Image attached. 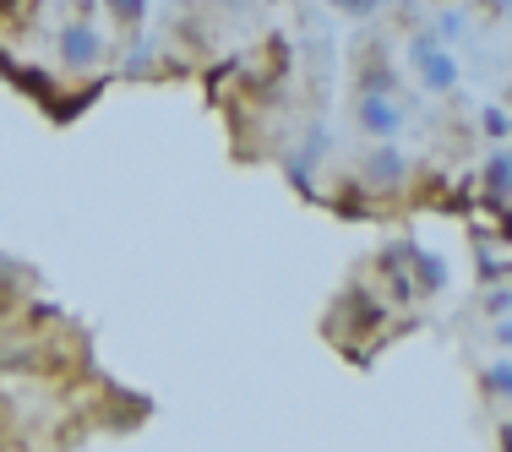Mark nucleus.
I'll list each match as a JSON object with an SVG mask.
<instances>
[{
  "label": "nucleus",
  "instance_id": "nucleus-1",
  "mask_svg": "<svg viewBox=\"0 0 512 452\" xmlns=\"http://www.w3.org/2000/svg\"><path fill=\"white\" fill-rule=\"evenodd\" d=\"M414 71H420L425 93H453L458 88V60H453V50H447L442 39H431V33L414 39Z\"/></svg>",
  "mask_w": 512,
  "mask_h": 452
},
{
  "label": "nucleus",
  "instance_id": "nucleus-2",
  "mask_svg": "<svg viewBox=\"0 0 512 452\" xmlns=\"http://www.w3.org/2000/svg\"><path fill=\"white\" fill-rule=\"evenodd\" d=\"M360 175H365V186H371V191H398V186H404V175H409V158H404V148H398L393 137H382L371 153H365Z\"/></svg>",
  "mask_w": 512,
  "mask_h": 452
},
{
  "label": "nucleus",
  "instance_id": "nucleus-3",
  "mask_svg": "<svg viewBox=\"0 0 512 452\" xmlns=\"http://www.w3.org/2000/svg\"><path fill=\"white\" fill-rule=\"evenodd\" d=\"M355 120H360V131L365 137H398L404 131V109H398L393 93H360V104H355Z\"/></svg>",
  "mask_w": 512,
  "mask_h": 452
},
{
  "label": "nucleus",
  "instance_id": "nucleus-4",
  "mask_svg": "<svg viewBox=\"0 0 512 452\" xmlns=\"http://www.w3.org/2000/svg\"><path fill=\"white\" fill-rule=\"evenodd\" d=\"M414 278H420V289H447V262L442 256H425V251H414Z\"/></svg>",
  "mask_w": 512,
  "mask_h": 452
},
{
  "label": "nucleus",
  "instance_id": "nucleus-5",
  "mask_svg": "<svg viewBox=\"0 0 512 452\" xmlns=\"http://www.w3.org/2000/svg\"><path fill=\"white\" fill-rule=\"evenodd\" d=\"M485 186L502 197V191H512V153H491V164H485Z\"/></svg>",
  "mask_w": 512,
  "mask_h": 452
},
{
  "label": "nucleus",
  "instance_id": "nucleus-6",
  "mask_svg": "<svg viewBox=\"0 0 512 452\" xmlns=\"http://www.w3.org/2000/svg\"><path fill=\"white\" fill-rule=\"evenodd\" d=\"M66 55L71 60H93L99 55V39H93V33H66Z\"/></svg>",
  "mask_w": 512,
  "mask_h": 452
},
{
  "label": "nucleus",
  "instance_id": "nucleus-7",
  "mask_svg": "<svg viewBox=\"0 0 512 452\" xmlns=\"http://www.w3.org/2000/svg\"><path fill=\"white\" fill-rule=\"evenodd\" d=\"M338 11H344V17H371L376 6H382V0H333Z\"/></svg>",
  "mask_w": 512,
  "mask_h": 452
},
{
  "label": "nucleus",
  "instance_id": "nucleus-8",
  "mask_svg": "<svg viewBox=\"0 0 512 452\" xmlns=\"http://www.w3.org/2000/svg\"><path fill=\"white\" fill-rule=\"evenodd\" d=\"M485 131H491V137H507V131H512V120L502 115V109H491V115H485Z\"/></svg>",
  "mask_w": 512,
  "mask_h": 452
},
{
  "label": "nucleus",
  "instance_id": "nucleus-9",
  "mask_svg": "<svg viewBox=\"0 0 512 452\" xmlns=\"http://www.w3.org/2000/svg\"><path fill=\"white\" fill-rule=\"evenodd\" d=\"M458 33H463V17H458V11H447V17H442V39H458Z\"/></svg>",
  "mask_w": 512,
  "mask_h": 452
},
{
  "label": "nucleus",
  "instance_id": "nucleus-10",
  "mask_svg": "<svg viewBox=\"0 0 512 452\" xmlns=\"http://www.w3.org/2000/svg\"><path fill=\"white\" fill-rule=\"evenodd\" d=\"M507 55H512V50H507Z\"/></svg>",
  "mask_w": 512,
  "mask_h": 452
}]
</instances>
